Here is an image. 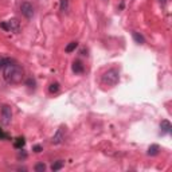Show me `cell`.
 I'll return each instance as SVG.
<instances>
[{
    "label": "cell",
    "instance_id": "3",
    "mask_svg": "<svg viewBox=\"0 0 172 172\" xmlns=\"http://www.w3.org/2000/svg\"><path fill=\"white\" fill-rule=\"evenodd\" d=\"M12 120V109L10 105H3L0 109V122L3 125H10Z\"/></svg>",
    "mask_w": 172,
    "mask_h": 172
},
{
    "label": "cell",
    "instance_id": "2",
    "mask_svg": "<svg viewBox=\"0 0 172 172\" xmlns=\"http://www.w3.org/2000/svg\"><path fill=\"white\" fill-rule=\"evenodd\" d=\"M120 81V71L117 70L116 67H110L108 69L101 77V82L104 86H108V88H113L116 86Z\"/></svg>",
    "mask_w": 172,
    "mask_h": 172
},
{
    "label": "cell",
    "instance_id": "1",
    "mask_svg": "<svg viewBox=\"0 0 172 172\" xmlns=\"http://www.w3.org/2000/svg\"><path fill=\"white\" fill-rule=\"evenodd\" d=\"M3 78L7 81L8 84L18 85L24 79V70L19 63L10 61L6 66L3 67Z\"/></svg>",
    "mask_w": 172,
    "mask_h": 172
},
{
    "label": "cell",
    "instance_id": "18",
    "mask_svg": "<svg viewBox=\"0 0 172 172\" xmlns=\"http://www.w3.org/2000/svg\"><path fill=\"white\" fill-rule=\"evenodd\" d=\"M10 61H11L10 58H4V57H0V69H3L8 62H10Z\"/></svg>",
    "mask_w": 172,
    "mask_h": 172
},
{
    "label": "cell",
    "instance_id": "14",
    "mask_svg": "<svg viewBox=\"0 0 172 172\" xmlns=\"http://www.w3.org/2000/svg\"><path fill=\"white\" fill-rule=\"evenodd\" d=\"M24 143H26V141H24V138H23V137H18V138H16V140H15L14 145H15V148H18V149H22L23 147H24Z\"/></svg>",
    "mask_w": 172,
    "mask_h": 172
},
{
    "label": "cell",
    "instance_id": "9",
    "mask_svg": "<svg viewBox=\"0 0 172 172\" xmlns=\"http://www.w3.org/2000/svg\"><path fill=\"white\" fill-rule=\"evenodd\" d=\"M132 36H133V40H134V42H136L137 44H144V43H145V38L140 34V32L133 31V32H132Z\"/></svg>",
    "mask_w": 172,
    "mask_h": 172
},
{
    "label": "cell",
    "instance_id": "15",
    "mask_svg": "<svg viewBox=\"0 0 172 172\" xmlns=\"http://www.w3.org/2000/svg\"><path fill=\"white\" fill-rule=\"evenodd\" d=\"M77 47H78V43H77V42H70L66 46V48H65V51H66V52H73Z\"/></svg>",
    "mask_w": 172,
    "mask_h": 172
},
{
    "label": "cell",
    "instance_id": "22",
    "mask_svg": "<svg viewBox=\"0 0 172 172\" xmlns=\"http://www.w3.org/2000/svg\"><path fill=\"white\" fill-rule=\"evenodd\" d=\"M160 2V4H165V0H159Z\"/></svg>",
    "mask_w": 172,
    "mask_h": 172
},
{
    "label": "cell",
    "instance_id": "12",
    "mask_svg": "<svg viewBox=\"0 0 172 172\" xmlns=\"http://www.w3.org/2000/svg\"><path fill=\"white\" fill-rule=\"evenodd\" d=\"M59 10L61 12H63V14H66L69 11V0H61V6H59Z\"/></svg>",
    "mask_w": 172,
    "mask_h": 172
},
{
    "label": "cell",
    "instance_id": "7",
    "mask_svg": "<svg viewBox=\"0 0 172 172\" xmlns=\"http://www.w3.org/2000/svg\"><path fill=\"white\" fill-rule=\"evenodd\" d=\"M71 69H73V71L75 73V74H82V73L85 71V66H84V63L81 62V61H74L71 65Z\"/></svg>",
    "mask_w": 172,
    "mask_h": 172
},
{
    "label": "cell",
    "instance_id": "10",
    "mask_svg": "<svg viewBox=\"0 0 172 172\" xmlns=\"http://www.w3.org/2000/svg\"><path fill=\"white\" fill-rule=\"evenodd\" d=\"M159 152H160V147H159L157 144H152L148 148V155H149V156H156V155H159Z\"/></svg>",
    "mask_w": 172,
    "mask_h": 172
},
{
    "label": "cell",
    "instance_id": "23",
    "mask_svg": "<svg viewBox=\"0 0 172 172\" xmlns=\"http://www.w3.org/2000/svg\"><path fill=\"white\" fill-rule=\"evenodd\" d=\"M104 2H108V0H104Z\"/></svg>",
    "mask_w": 172,
    "mask_h": 172
},
{
    "label": "cell",
    "instance_id": "17",
    "mask_svg": "<svg viewBox=\"0 0 172 172\" xmlns=\"http://www.w3.org/2000/svg\"><path fill=\"white\" fill-rule=\"evenodd\" d=\"M34 170L36 172H44V171H46V164H43V163H38V164L34 167Z\"/></svg>",
    "mask_w": 172,
    "mask_h": 172
},
{
    "label": "cell",
    "instance_id": "20",
    "mask_svg": "<svg viewBox=\"0 0 172 172\" xmlns=\"http://www.w3.org/2000/svg\"><path fill=\"white\" fill-rule=\"evenodd\" d=\"M4 138H7V134L4 133L2 129H0V140H4Z\"/></svg>",
    "mask_w": 172,
    "mask_h": 172
},
{
    "label": "cell",
    "instance_id": "13",
    "mask_svg": "<svg viewBox=\"0 0 172 172\" xmlns=\"http://www.w3.org/2000/svg\"><path fill=\"white\" fill-rule=\"evenodd\" d=\"M26 86H27L28 89H32V90H34V89L36 88V81L32 78V77H30V78L26 79Z\"/></svg>",
    "mask_w": 172,
    "mask_h": 172
},
{
    "label": "cell",
    "instance_id": "21",
    "mask_svg": "<svg viewBox=\"0 0 172 172\" xmlns=\"http://www.w3.org/2000/svg\"><path fill=\"white\" fill-rule=\"evenodd\" d=\"M18 157H19V159H26V157H27V155L23 152V153H19V156H18Z\"/></svg>",
    "mask_w": 172,
    "mask_h": 172
},
{
    "label": "cell",
    "instance_id": "5",
    "mask_svg": "<svg viewBox=\"0 0 172 172\" xmlns=\"http://www.w3.org/2000/svg\"><path fill=\"white\" fill-rule=\"evenodd\" d=\"M65 134H66V126L65 125H61L58 129H57V132L54 133V136L51 138V143L54 145H58L61 143H63L65 140Z\"/></svg>",
    "mask_w": 172,
    "mask_h": 172
},
{
    "label": "cell",
    "instance_id": "6",
    "mask_svg": "<svg viewBox=\"0 0 172 172\" xmlns=\"http://www.w3.org/2000/svg\"><path fill=\"white\" fill-rule=\"evenodd\" d=\"M19 26H20V23L18 19H10V20H7V22L0 23V28H3V30H6V31H18Z\"/></svg>",
    "mask_w": 172,
    "mask_h": 172
},
{
    "label": "cell",
    "instance_id": "11",
    "mask_svg": "<svg viewBox=\"0 0 172 172\" xmlns=\"http://www.w3.org/2000/svg\"><path fill=\"white\" fill-rule=\"evenodd\" d=\"M63 165H65V161H63V160H58V161H55L54 164L51 165V170L54 171V172H55V171H59V170L63 168Z\"/></svg>",
    "mask_w": 172,
    "mask_h": 172
},
{
    "label": "cell",
    "instance_id": "8",
    "mask_svg": "<svg viewBox=\"0 0 172 172\" xmlns=\"http://www.w3.org/2000/svg\"><path fill=\"white\" fill-rule=\"evenodd\" d=\"M160 129H161V134H165V133H170L171 129H172V125L168 120H163L160 122Z\"/></svg>",
    "mask_w": 172,
    "mask_h": 172
},
{
    "label": "cell",
    "instance_id": "16",
    "mask_svg": "<svg viewBox=\"0 0 172 172\" xmlns=\"http://www.w3.org/2000/svg\"><path fill=\"white\" fill-rule=\"evenodd\" d=\"M58 90H59V84L58 82H52L50 86H48V92H50L51 94L58 93Z\"/></svg>",
    "mask_w": 172,
    "mask_h": 172
},
{
    "label": "cell",
    "instance_id": "19",
    "mask_svg": "<svg viewBox=\"0 0 172 172\" xmlns=\"http://www.w3.org/2000/svg\"><path fill=\"white\" fill-rule=\"evenodd\" d=\"M32 149H34V152H35V153H40V152H42V151H43L42 145H35Z\"/></svg>",
    "mask_w": 172,
    "mask_h": 172
},
{
    "label": "cell",
    "instance_id": "4",
    "mask_svg": "<svg viewBox=\"0 0 172 172\" xmlns=\"http://www.w3.org/2000/svg\"><path fill=\"white\" fill-rule=\"evenodd\" d=\"M20 12L26 19H32L35 15V8L30 2H23L20 4Z\"/></svg>",
    "mask_w": 172,
    "mask_h": 172
}]
</instances>
